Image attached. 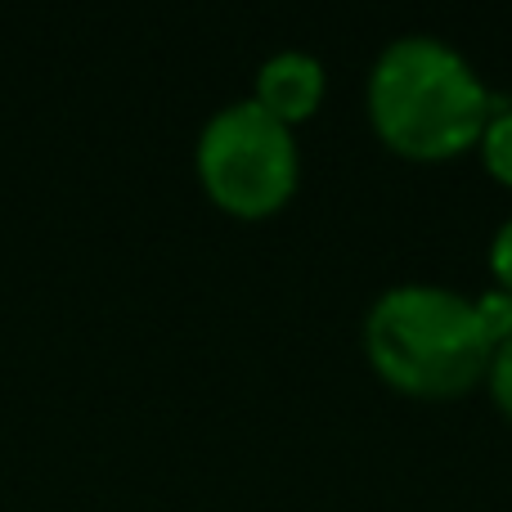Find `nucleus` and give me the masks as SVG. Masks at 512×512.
Returning <instances> with one entry per match:
<instances>
[{"instance_id":"obj_1","label":"nucleus","mask_w":512,"mask_h":512,"mask_svg":"<svg viewBox=\"0 0 512 512\" xmlns=\"http://www.w3.org/2000/svg\"><path fill=\"white\" fill-rule=\"evenodd\" d=\"M495 95L472 59L445 36L409 32L378 50L364 77V117L387 153L405 162H454L477 153Z\"/></svg>"},{"instance_id":"obj_2","label":"nucleus","mask_w":512,"mask_h":512,"mask_svg":"<svg viewBox=\"0 0 512 512\" xmlns=\"http://www.w3.org/2000/svg\"><path fill=\"white\" fill-rule=\"evenodd\" d=\"M364 364L409 400H463L486 382L490 351L472 297L445 283H391L360 324Z\"/></svg>"},{"instance_id":"obj_3","label":"nucleus","mask_w":512,"mask_h":512,"mask_svg":"<svg viewBox=\"0 0 512 512\" xmlns=\"http://www.w3.org/2000/svg\"><path fill=\"white\" fill-rule=\"evenodd\" d=\"M194 176L212 207L234 221H270L301 189L297 131L252 99L221 104L194 140Z\"/></svg>"},{"instance_id":"obj_4","label":"nucleus","mask_w":512,"mask_h":512,"mask_svg":"<svg viewBox=\"0 0 512 512\" xmlns=\"http://www.w3.org/2000/svg\"><path fill=\"white\" fill-rule=\"evenodd\" d=\"M324 95H328L324 63L306 50H279L256 68L248 99L256 108H265L274 122L297 131V126H306L310 117L324 108Z\"/></svg>"},{"instance_id":"obj_5","label":"nucleus","mask_w":512,"mask_h":512,"mask_svg":"<svg viewBox=\"0 0 512 512\" xmlns=\"http://www.w3.org/2000/svg\"><path fill=\"white\" fill-rule=\"evenodd\" d=\"M477 158L486 167V176L512 194V104L495 99V113H490V126L477 144Z\"/></svg>"},{"instance_id":"obj_6","label":"nucleus","mask_w":512,"mask_h":512,"mask_svg":"<svg viewBox=\"0 0 512 512\" xmlns=\"http://www.w3.org/2000/svg\"><path fill=\"white\" fill-rule=\"evenodd\" d=\"M472 310H477V324L481 333H486L490 346H504L512 337V297L499 288H486L472 297Z\"/></svg>"},{"instance_id":"obj_7","label":"nucleus","mask_w":512,"mask_h":512,"mask_svg":"<svg viewBox=\"0 0 512 512\" xmlns=\"http://www.w3.org/2000/svg\"><path fill=\"white\" fill-rule=\"evenodd\" d=\"M481 387H486V396L495 400L499 414L512 423V337L490 351V369H486V382H481Z\"/></svg>"},{"instance_id":"obj_8","label":"nucleus","mask_w":512,"mask_h":512,"mask_svg":"<svg viewBox=\"0 0 512 512\" xmlns=\"http://www.w3.org/2000/svg\"><path fill=\"white\" fill-rule=\"evenodd\" d=\"M486 265H490V279H495L499 292L512 297V216L490 234V252H486Z\"/></svg>"}]
</instances>
